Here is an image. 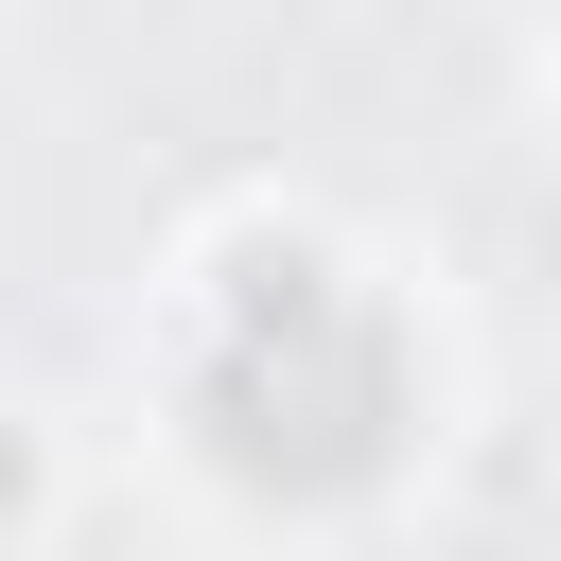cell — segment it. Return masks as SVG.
Wrapping results in <instances>:
<instances>
[{
    "instance_id": "7a4b0ae2",
    "label": "cell",
    "mask_w": 561,
    "mask_h": 561,
    "mask_svg": "<svg viewBox=\"0 0 561 561\" xmlns=\"http://www.w3.org/2000/svg\"><path fill=\"white\" fill-rule=\"evenodd\" d=\"M0 508H18V438H0Z\"/></svg>"
},
{
    "instance_id": "6da1fadb",
    "label": "cell",
    "mask_w": 561,
    "mask_h": 561,
    "mask_svg": "<svg viewBox=\"0 0 561 561\" xmlns=\"http://www.w3.org/2000/svg\"><path fill=\"white\" fill-rule=\"evenodd\" d=\"M193 421L245 491H368L403 456V333L333 263L263 245V263H228V298L193 333Z\"/></svg>"
}]
</instances>
